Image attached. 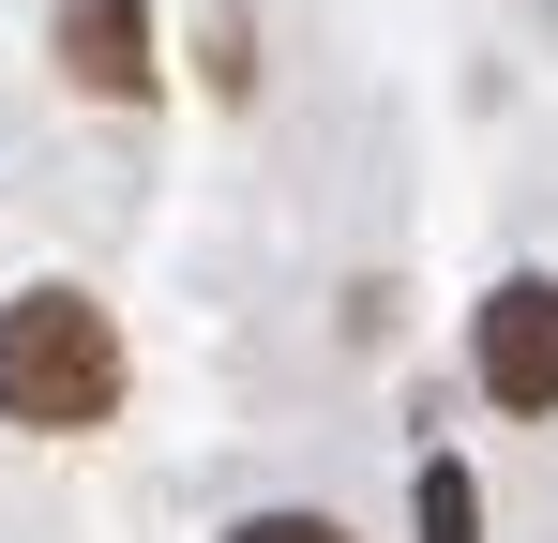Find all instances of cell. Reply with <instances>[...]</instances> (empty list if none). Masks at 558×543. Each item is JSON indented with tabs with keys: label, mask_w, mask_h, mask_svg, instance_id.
Segmentation results:
<instances>
[{
	"label": "cell",
	"mask_w": 558,
	"mask_h": 543,
	"mask_svg": "<svg viewBox=\"0 0 558 543\" xmlns=\"http://www.w3.org/2000/svg\"><path fill=\"white\" fill-rule=\"evenodd\" d=\"M121 408V333H106L92 287H15L0 302V423L31 438H92Z\"/></svg>",
	"instance_id": "obj_1"
},
{
	"label": "cell",
	"mask_w": 558,
	"mask_h": 543,
	"mask_svg": "<svg viewBox=\"0 0 558 543\" xmlns=\"http://www.w3.org/2000/svg\"><path fill=\"white\" fill-rule=\"evenodd\" d=\"M468 377L498 408H558V272H498L468 317Z\"/></svg>",
	"instance_id": "obj_2"
},
{
	"label": "cell",
	"mask_w": 558,
	"mask_h": 543,
	"mask_svg": "<svg viewBox=\"0 0 558 543\" xmlns=\"http://www.w3.org/2000/svg\"><path fill=\"white\" fill-rule=\"evenodd\" d=\"M61 76L106 90V106H151V76H167L151 61V15L136 0H61Z\"/></svg>",
	"instance_id": "obj_3"
},
{
	"label": "cell",
	"mask_w": 558,
	"mask_h": 543,
	"mask_svg": "<svg viewBox=\"0 0 558 543\" xmlns=\"http://www.w3.org/2000/svg\"><path fill=\"white\" fill-rule=\"evenodd\" d=\"M408 529H423V543H483V483H468L453 452H423V468H408Z\"/></svg>",
	"instance_id": "obj_4"
},
{
	"label": "cell",
	"mask_w": 558,
	"mask_h": 543,
	"mask_svg": "<svg viewBox=\"0 0 558 543\" xmlns=\"http://www.w3.org/2000/svg\"><path fill=\"white\" fill-rule=\"evenodd\" d=\"M227 543H348V529H332V514H242Z\"/></svg>",
	"instance_id": "obj_5"
}]
</instances>
